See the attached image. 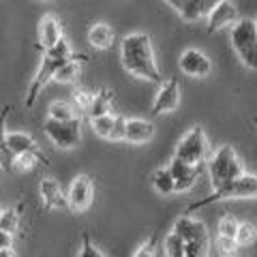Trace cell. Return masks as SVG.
I'll return each mask as SVG.
<instances>
[{
	"instance_id": "6da1fadb",
	"label": "cell",
	"mask_w": 257,
	"mask_h": 257,
	"mask_svg": "<svg viewBox=\"0 0 257 257\" xmlns=\"http://www.w3.org/2000/svg\"><path fill=\"white\" fill-rule=\"evenodd\" d=\"M120 62L126 73L152 84H163L148 32H131L120 41Z\"/></svg>"
},
{
	"instance_id": "7a4b0ae2",
	"label": "cell",
	"mask_w": 257,
	"mask_h": 257,
	"mask_svg": "<svg viewBox=\"0 0 257 257\" xmlns=\"http://www.w3.org/2000/svg\"><path fill=\"white\" fill-rule=\"evenodd\" d=\"M73 56L75 54H73V50H71V45H69V41L64 37L54 47H50V50H43L41 64H39V71H37V75L32 77L30 88H28V94H26V107L35 105L37 96L41 94L43 88L54 79L56 71H58L69 58H73Z\"/></svg>"
},
{
	"instance_id": "3957f363",
	"label": "cell",
	"mask_w": 257,
	"mask_h": 257,
	"mask_svg": "<svg viewBox=\"0 0 257 257\" xmlns=\"http://www.w3.org/2000/svg\"><path fill=\"white\" fill-rule=\"evenodd\" d=\"M223 199H257V176L242 172L238 178L225 182L219 189H212V193L208 197L191 204L187 212L191 214V212H195V210H199V208H204L208 204L223 202Z\"/></svg>"
},
{
	"instance_id": "277c9868",
	"label": "cell",
	"mask_w": 257,
	"mask_h": 257,
	"mask_svg": "<svg viewBox=\"0 0 257 257\" xmlns=\"http://www.w3.org/2000/svg\"><path fill=\"white\" fill-rule=\"evenodd\" d=\"M229 41L234 52L238 54L240 62L246 69L257 71V28L253 20L240 18L229 32Z\"/></svg>"
},
{
	"instance_id": "5b68a950",
	"label": "cell",
	"mask_w": 257,
	"mask_h": 257,
	"mask_svg": "<svg viewBox=\"0 0 257 257\" xmlns=\"http://www.w3.org/2000/svg\"><path fill=\"white\" fill-rule=\"evenodd\" d=\"M208 172H210L212 189H219L225 182L238 178V176L244 172V167H242V161L238 159L234 148L221 146L210 159H208Z\"/></svg>"
},
{
	"instance_id": "8992f818",
	"label": "cell",
	"mask_w": 257,
	"mask_h": 257,
	"mask_svg": "<svg viewBox=\"0 0 257 257\" xmlns=\"http://www.w3.org/2000/svg\"><path fill=\"white\" fill-rule=\"evenodd\" d=\"M208 150L210 148H208L204 126L195 124L182 135L178 144H176L174 157L184 161V163H191V165H204L206 159H208Z\"/></svg>"
},
{
	"instance_id": "52a82bcc",
	"label": "cell",
	"mask_w": 257,
	"mask_h": 257,
	"mask_svg": "<svg viewBox=\"0 0 257 257\" xmlns=\"http://www.w3.org/2000/svg\"><path fill=\"white\" fill-rule=\"evenodd\" d=\"M43 131L47 135V140H50L56 148L69 150V148H75L79 140H82V120H79V116L73 120L47 118L43 124Z\"/></svg>"
},
{
	"instance_id": "ba28073f",
	"label": "cell",
	"mask_w": 257,
	"mask_h": 257,
	"mask_svg": "<svg viewBox=\"0 0 257 257\" xmlns=\"http://www.w3.org/2000/svg\"><path fill=\"white\" fill-rule=\"evenodd\" d=\"M92 197H94V184L90 180V176L79 174L71 180V187L67 191V204L73 212L82 214L88 208L92 206Z\"/></svg>"
},
{
	"instance_id": "9c48e42d",
	"label": "cell",
	"mask_w": 257,
	"mask_h": 257,
	"mask_svg": "<svg viewBox=\"0 0 257 257\" xmlns=\"http://www.w3.org/2000/svg\"><path fill=\"white\" fill-rule=\"evenodd\" d=\"M180 84L176 77H167L163 84H159V92L152 101V116L172 114L180 105Z\"/></svg>"
},
{
	"instance_id": "30bf717a",
	"label": "cell",
	"mask_w": 257,
	"mask_h": 257,
	"mask_svg": "<svg viewBox=\"0 0 257 257\" xmlns=\"http://www.w3.org/2000/svg\"><path fill=\"white\" fill-rule=\"evenodd\" d=\"M5 155L13 159V157H18V155H37L39 159L43 161V163H47V159L41 150H39L37 146V142L32 135L28 133H20V131H13V133H7L5 135ZM11 165V163H9Z\"/></svg>"
},
{
	"instance_id": "8fae6325",
	"label": "cell",
	"mask_w": 257,
	"mask_h": 257,
	"mask_svg": "<svg viewBox=\"0 0 257 257\" xmlns=\"http://www.w3.org/2000/svg\"><path fill=\"white\" fill-rule=\"evenodd\" d=\"M240 20V11H238V7L231 3V0H219L210 13L206 15V26H208V32H216V30H221L225 26H234V24Z\"/></svg>"
},
{
	"instance_id": "7c38bea8",
	"label": "cell",
	"mask_w": 257,
	"mask_h": 257,
	"mask_svg": "<svg viewBox=\"0 0 257 257\" xmlns=\"http://www.w3.org/2000/svg\"><path fill=\"white\" fill-rule=\"evenodd\" d=\"M180 71L189 77H208L212 73V62L202 50L189 47L180 54Z\"/></svg>"
},
{
	"instance_id": "4fadbf2b",
	"label": "cell",
	"mask_w": 257,
	"mask_h": 257,
	"mask_svg": "<svg viewBox=\"0 0 257 257\" xmlns=\"http://www.w3.org/2000/svg\"><path fill=\"white\" fill-rule=\"evenodd\" d=\"M170 172L174 176L176 193H187L195 187L199 174H202V165H191V163H184V161L174 157L172 163H170Z\"/></svg>"
},
{
	"instance_id": "5bb4252c",
	"label": "cell",
	"mask_w": 257,
	"mask_h": 257,
	"mask_svg": "<svg viewBox=\"0 0 257 257\" xmlns=\"http://www.w3.org/2000/svg\"><path fill=\"white\" fill-rule=\"evenodd\" d=\"M62 35V22L56 15L47 13L39 20V28H37V45L39 50H50L56 43L60 41Z\"/></svg>"
},
{
	"instance_id": "9a60e30c",
	"label": "cell",
	"mask_w": 257,
	"mask_h": 257,
	"mask_svg": "<svg viewBox=\"0 0 257 257\" xmlns=\"http://www.w3.org/2000/svg\"><path fill=\"white\" fill-rule=\"evenodd\" d=\"M39 193H41L43 206L50 208V210H64V208H69V204H67V193L62 191L58 180L43 178L41 184H39Z\"/></svg>"
},
{
	"instance_id": "2e32d148",
	"label": "cell",
	"mask_w": 257,
	"mask_h": 257,
	"mask_svg": "<svg viewBox=\"0 0 257 257\" xmlns=\"http://www.w3.org/2000/svg\"><path fill=\"white\" fill-rule=\"evenodd\" d=\"M152 138H155V124H152L150 120H144V118L126 120V124H124V142L140 146V144L150 142Z\"/></svg>"
},
{
	"instance_id": "e0dca14e",
	"label": "cell",
	"mask_w": 257,
	"mask_h": 257,
	"mask_svg": "<svg viewBox=\"0 0 257 257\" xmlns=\"http://www.w3.org/2000/svg\"><path fill=\"white\" fill-rule=\"evenodd\" d=\"M172 231H174V234H178L182 240H210V238H208L206 225L202 221L193 219V216H189V214L180 216V219L174 223Z\"/></svg>"
},
{
	"instance_id": "ac0fdd59",
	"label": "cell",
	"mask_w": 257,
	"mask_h": 257,
	"mask_svg": "<svg viewBox=\"0 0 257 257\" xmlns=\"http://www.w3.org/2000/svg\"><path fill=\"white\" fill-rule=\"evenodd\" d=\"M114 41H116V32L109 24L96 22L88 28V43L94 50H109V47H114Z\"/></svg>"
},
{
	"instance_id": "d6986e66",
	"label": "cell",
	"mask_w": 257,
	"mask_h": 257,
	"mask_svg": "<svg viewBox=\"0 0 257 257\" xmlns=\"http://www.w3.org/2000/svg\"><path fill=\"white\" fill-rule=\"evenodd\" d=\"M79 60H86V56H73V58H69L58 71H56V75H54L52 82H58V84H75L77 77H79Z\"/></svg>"
},
{
	"instance_id": "ffe728a7",
	"label": "cell",
	"mask_w": 257,
	"mask_h": 257,
	"mask_svg": "<svg viewBox=\"0 0 257 257\" xmlns=\"http://www.w3.org/2000/svg\"><path fill=\"white\" fill-rule=\"evenodd\" d=\"M111 101H114V92L107 90V88H101L99 92H94L90 107H88V111H86L88 118L109 114V111H111Z\"/></svg>"
},
{
	"instance_id": "44dd1931",
	"label": "cell",
	"mask_w": 257,
	"mask_h": 257,
	"mask_svg": "<svg viewBox=\"0 0 257 257\" xmlns=\"http://www.w3.org/2000/svg\"><path fill=\"white\" fill-rule=\"evenodd\" d=\"M150 180H152V187H155V191L161 193V195H174V193H176V189H174V176L170 172V165L155 170V174H152Z\"/></svg>"
},
{
	"instance_id": "7402d4cb",
	"label": "cell",
	"mask_w": 257,
	"mask_h": 257,
	"mask_svg": "<svg viewBox=\"0 0 257 257\" xmlns=\"http://www.w3.org/2000/svg\"><path fill=\"white\" fill-rule=\"evenodd\" d=\"M77 116H79L77 107L69 101H54L50 109H47V118H52V120H73Z\"/></svg>"
},
{
	"instance_id": "603a6c76",
	"label": "cell",
	"mask_w": 257,
	"mask_h": 257,
	"mask_svg": "<svg viewBox=\"0 0 257 257\" xmlns=\"http://www.w3.org/2000/svg\"><path fill=\"white\" fill-rule=\"evenodd\" d=\"M114 122H116V114H103V116H94L90 118V124H92V131L99 135L103 140H109L111 135V128H114Z\"/></svg>"
},
{
	"instance_id": "cb8c5ba5",
	"label": "cell",
	"mask_w": 257,
	"mask_h": 257,
	"mask_svg": "<svg viewBox=\"0 0 257 257\" xmlns=\"http://www.w3.org/2000/svg\"><path fill=\"white\" fill-rule=\"evenodd\" d=\"M255 238H257V227H255L253 223L244 221V223L238 225V231H236V238H234L238 246H248V244H253Z\"/></svg>"
},
{
	"instance_id": "d4e9b609",
	"label": "cell",
	"mask_w": 257,
	"mask_h": 257,
	"mask_svg": "<svg viewBox=\"0 0 257 257\" xmlns=\"http://www.w3.org/2000/svg\"><path fill=\"white\" fill-rule=\"evenodd\" d=\"M238 225L240 221L236 219L234 214H223L219 219V238H236V231H238Z\"/></svg>"
},
{
	"instance_id": "484cf974",
	"label": "cell",
	"mask_w": 257,
	"mask_h": 257,
	"mask_svg": "<svg viewBox=\"0 0 257 257\" xmlns=\"http://www.w3.org/2000/svg\"><path fill=\"white\" fill-rule=\"evenodd\" d=\"M37 161H41L37 155H18V157H13V159H11L9 170L20 172V174H26V172H30L32 167L37 165Z\"/></svg>"
},
{
	"instance_id": "4316f807",
	"label": "cell",
	"mask_w": 257,
	"mask_h": 257,
	"mask_svg": "<svg viewBox=\"0 0 257 257\" xmlns=\"http://www.w3.org/2000/svg\"><path fill=\"white\" fill-rule=\"evenodd\" d=\"M18 227H20V214H18V210H3V212H0V229L13 234Z\"/></svg>"
},
{
	"instance_id": "83f0119b",
	"label": "cell",
	"mask_w": 257,
	"mask_h": 257,
	"mask_svg": "<svg viewBox=\"0 0 257 257\" xmlns=\"http://www.w3.org/2000/svg\"><path fill=\"white\" fill-rule=\"evenodd\" d=\"M157 246H159V238L155 234V236H150L146 242L140 244V248L135 251L133 257H157Z\"/></svg>"
},
{
	"instance_id": "f1b7e54d",
	"label": "cell",
	"mask_w": 257,
	"mask_h": 257,
	"mask_svg": "<svg viewBox=\"0 0 257 257\" xmlns=\"http://www.w3.org/2000/svg\"><path fill=\"white\" fill-rule=\"evenodd\" d=\"M92 96H94V92L75 90V92H73V101H75L77 111H88V107H90V103H92Z\"/></svg>"
},
{
	"instance_id": "f546056e",
	"label": "cell",
	"mask_w": 257,
	"mask_h": 257,
	"mask_svg": "<svg viewBox=\"0 0 257 257\" xmlns=\"http://www.w3.org/2000/svg\"><path fill=\"white\" fill-rule=\"evenodd\" d=\"M77 257H107L105 253H101L92 242H90V236L84 234L82 236V251H79Z\"/></svg>"
},
{
	"instance_id": "4dcf8cb0",
	"label": "cell",
	"mask_w": 257,
	"mask_h": 257,
	"mask_svg": "<svg viewBox=\"0 0 257 257\" xmlns=\"http://www.w3.org/2000/svg\"><path fill=\"white\" fill-rule=\"evenodd\" d=\"M124 124H126V118L116 114V122H114V128H111L109 142H124Z\"/></svg>"
},
{
	"instance_id": "1f68e13d",
	"label": "cell",
	"mask_w": 257,
	"mask_h": 257,
	"mask_svg": "<svg viewBox=\"0 0 257 257\" xmlns=\"http://www.w3.org/2000/svg\"><path fill=\"white\" fill-rule=\"evenodd\" d=\"M216 244H219V251L223 253V257H236V251H238L236 240H231V238H219V240H216Z\"/></svg>"
},
{
	"instance_id": "d6a6232c",
	"label": "cell",
	"mask_w": 257,
	"mask_h": 257,
	"mask_svg": "<svg viewBox=\"0 0 257 257\" xmlns=\"http://www.w3.org/2000/svg\"><path fill=\"white\" fill-rule=\"evenodd\" d=\"M11 107L9 105H3V109H0V150L5 148V135H7V116H9ZM5 152V150H3Z\"/></svg>"
},
{
	"instance_id": "836d02e7",
	"label": "cell",
	"mask_w": 257,
	"mask_h": 257,
	"mask_svg": "<svg viewBox=\"0 0 257 257\" xmlns=\"http://www.w3.org/2000/svg\"><path fill=\"white\" fill-rule=\"evenodd\" d=\"M13 246V234L0 229V248H11Z\"/></svg>"
},
{
	"instance_id": "e575fe53",
	"label": "cell",
	"mask_w": 257,
	"mask_h": 257,
	"mask_svg": "<svg viewBox=\"0 0 257 257\" xmlns=\"http://www.w3.org/2000/svg\"><path fill=\"white\" fill-rule=\"evenodd\" d=\"M165 3H167V5H170V7H172V9H174L176 13H178V11L182 9V5H184V0H165Z\"/></svg>"
},
{
	"instance_id": "d590c367",
	"label": "cell",
	"mask_w": 257,
	"mask_h": 257,
	"mask_svg": "<svg viewBox=\"0 0 257 257\" xmlns=\"http://www.w3.org/2000/svg\"><path fill=\"white\" fill-rule=\"evenodd\" d=\"M9 163H11V159L7 157L3 150H0V167H3V170H9Z\"/></svg>"
},
{
	"instance_id": "8d00e7d4",
	"label": "cell",
	"mask_w": 257,
	"mask_h": 257,
	"mask_svg": "<svg viewBox=\"0 0 257 257\" xmlns=\"http://www.w3.org/2000/svg\"><path fill=\"white\" fill-rule=\"evenodd\" d=\"M0 257H15L13 248H0Z\"/></svg>"
},
{
	"instance_id": "74e56055",
	"label": "cell",
	"mask_w": 257,
	"mask_h": 257,
	"mask_svg": "<svg viewBox=\"0 0 257 257\" xmlns=\"http://www.w3.org/2000/svg\"><path fill=\"white\" fill-rule=\"evenodd\" d=\"M253 122H255V126H257V116H255V118H253Z\"/></svg>"
},
{
	"instance_id": "f35d334b",
	"label": "cell",
	"mask_w": 257,
	"mask_h": 257,
	"mask_svg": "<svg viewBox=\"0 0 257 257\" xmlns=\"http://www.w3.org/2000/svg\"><path fill=\"white\" fill-rule=\"evenodd\" d=\"M43 3H54V0H43Z\"/></svg>"
},
{
	"instance_id": "ab89813d",
	"label": "cell",
	"mask_w": 257,
	"mask_h": 257,
	"mask_svg": "<svg viewBox=\"0 0 257 257\" xmlns=\"http://www.w3.org/2000/svg\"><path fill=\"white\" fill-rule=\"evenodd\" d=\"M253 22H255V28H257V18H255V20H253Z\"/></svg>"
},
{
	"instance_id": "60d3db41",
	"label": "cell",
	"mask_w": 257,
	"mask_h": 257,
	"mask_svg": "<svg viewBox=\"0 0 257 257\" xmlns=\"http://www.w3.org/2000/svg\"><path fill=\"white\" fill-rule=\"evenodd\" d=\"M255 227H257V225H255Z\"/></svg>"
}]
</instances>
